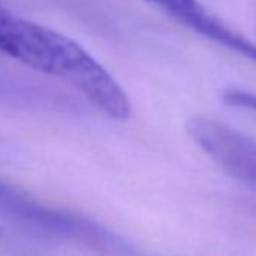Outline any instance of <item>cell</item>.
<instances>
[{
  "mask_svg": "<svg viewBox=\"0 0 256 256\" xmlns=\"http://www.w3.org/2000/svg\"><path fill=\"white\" fill-rule=\"evenodd\" d=\"M0 52L76 88L110 119L132 116L130 98L119 82L66 35L0 8Z\"/></svg>",
  "mask_w": 256,
  "mask_h": 256,
  "instance_id": "1",
  "label": "cell"
},
{
  "mask_svg": "<svg viewBox=\"0 0 256 256\" xmlns=\"http://www.w3.org/2000/svg\"><path fill=\"white\" fill-rule=\"evenodd\" d=\"M145 2L162 10L180 24L196 32L205 40H210L252 64H256V44L210 12L198 0H145Z\"/></svg>",
  "mask_w": 256,
  "mask_h": 256,
  "instance_id": "2",
  "label": "cell"
},
{
  "mask_svg": "<svg viewBox=\"0 0 256 256\" xmlns=\"http://www.w3.org/2000/svg\"><path fill=\"white\" fill-rule=\"evenodd\" d=\"M2 232H4V230H2V228H0V235H2Z\"/></svg>",
  "mask_w": 256,
  "mask_h": 256,
  "instance_id": "3",
  "label": "cell"
}]
</instances>
